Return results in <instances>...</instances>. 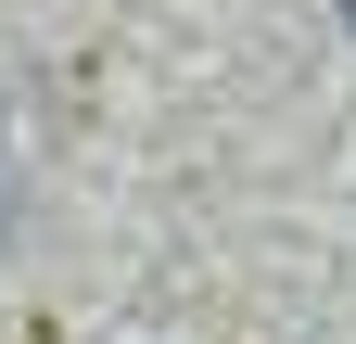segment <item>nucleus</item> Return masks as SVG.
<instances>
[{
  "label": "nucleus",
  "mask_w": 356,
  "mask_h": 344,
  "mask_svg": "<svg viewBox=\"0 0 356 344\" xmlns=\"http://www.w3.org/2000/svg\"><path fill=\"white\" fill-rule=\"evenodd\" d=\"M343 26H356V0H343Z\"/></svg>",
  "instance_id": "f257e3e1"
}]
</instances>
